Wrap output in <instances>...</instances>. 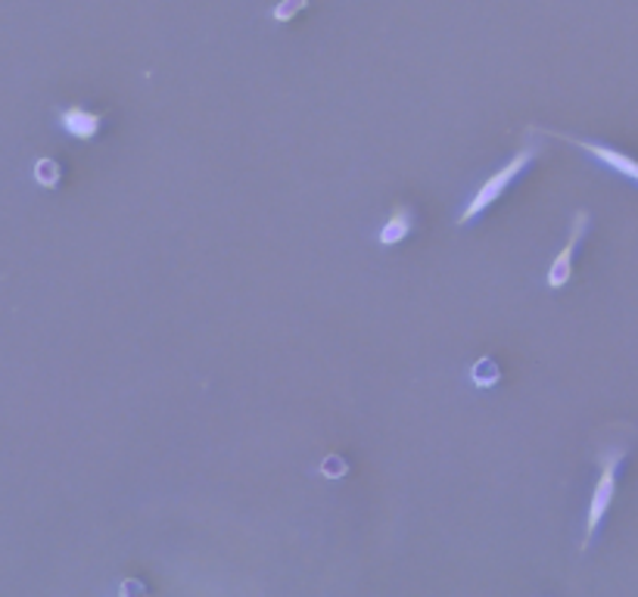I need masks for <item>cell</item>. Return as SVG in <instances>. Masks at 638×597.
<instances>
[{"label": "cell", "instance_id": "1", "mask_svg": "<svg viewBox=\"0 0 638 597\" xmlns=\"http://www.w3.org/2000/svg\"><path fill=\"white\" fill-rule=\"evenodd\" d=\"M536 156H538V147L526 140L518 153H514L511 160L501 165L496 175H489V178L483 180V184L477 187V194L467 199V206H464V212H461V219H459L461 227H467V224L477 219V215H483V212H486V209H489L496 199H501V194L511 187V180L520 178V175L526 172V165L536 160Z\"/></svg>", "mask_w": 638, "mask_h": 597}, {"label": "cell", "instance_id": "2", "mask_svg": "<svg viewBox=\"0 0 638 597\" xmlns=\"http://www.w3.org/2000/svg\"><path fill=\"white\" fill-rule=\"evenodd\" d=\"M623 458H626V448H623V445L599 452L601 477H599V482H595V489H592V501H589V517H585L582 551L592 545V538H595V532H599L601 519H604V514L611 511V501H614V492H617V470H619V464H623Z\"/></svg>", "mask_w": 638, "mask_h": 597}, {"label": "cell", "instance_id": "3", "mask_svg": "<svg viewBox=\"0 0 638 597\" xmlns=\"http://www.w3.org/2000/svg\"><path fill=\"white\" fill-rule=\"evenodd\" d=\"M585 231H589V212L585 209H579L573 221H570V237L564 243V249H560L555 261L548 265V274H545V283H548V290H560V286H567L570 278H573V256H577L579 243L585 237Z\"/></svg>", "mask_w": 638, "mask_h": 597}, {"label": "cell", "instance_id": "4", "mask_svg": "<svg viewBox=\"0 0 638 597\" xmlns=\"http://www.w3.org/2000/svg\"><path fill=\"white\" fill-rule=\"evenodd\" d=\"M542 131V128H538ZM542 134H548V138H560L567 140V143H573V147H579L582 153H589L592 160H599L601 165H607L611 172H617V175H623V178L636 180L638 184V160H633V156H626V153H619V150H614V147H607V143H595V140H582V138H570V134H564V131H542Z\"/></svg>", "mask_w": 638, "mask_h": 597}, {"label": "cell", "instance_id": "5", "mask_svg": "<svg viewBox=\"0 0 638 597\" xmlns=\"http://www.w3.org/2000/svg\"><path fill=\"white\" fill-rule=\"evenodd\" d=\"M57 119H60L62 131L76 140H94L103 128L101 113H91L84 106H66V109L57 113Z\"/></svg>", "mask_w": 638, "mask_h": 597}, {"label": "cell", "instance_id": "6", "mask_svg": "<svg viewBox=\"0 0 638 597\" xmlns=\"http://www.w3.org/2000/svg\"><path fill=\"white\" fill-rule=\"evenodd\" d=\"M411 227H415V212H411V206H396L393 212H390V219L386 224L380 227V246H396L402 239L411 234Z\"/></svg>", "mask_w": 638, "mask_h": 597}, {"label": "cell", "instance_id": "7", "mask_svg": "<svg viewBox=\"0 0 638 597\" xmlns=\"http://www.w3.org/2000/svg\"><path fill=\"white\" fill-rule=\"evenodd\" d=\"M62 178V165L57 160H38L35 162V180H38L40 187H57Z\"/></svg>", "mask_w": 638, "mask_h": 597}, {"label": "cell", "instance_id": "8", "mask_svg": "<svg viewBox=\"0 0 638 597\" xmlns=\"http://www.w3.org/2000/svg\"><path fill=\"white\" fill-rule=\"evenodd\" d=\"M309 7V0H283V3H278L275 10H271V20L275 22H290L300 10H305Z\"/></svg>", "mask_w": 638, "mask_h": 597}]
</instances>
